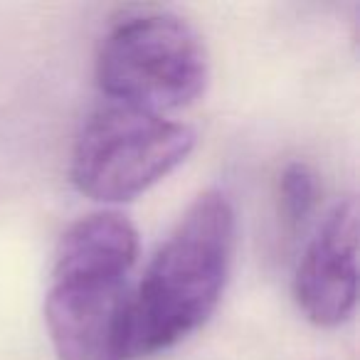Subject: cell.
<instances>
[{"label":"cell","instance_id":"1","mask_svg":"<svg viewBox=\"0 0 360 360\" xmlns=\"http://www.w3.org/2000/svg\"><path fill=\"white\" fill-rule=\"evenodd\" d=\"M235 245L237 215L230 198L220 191L198 195L134 294L131 358L180 343L215 314Z\"/></svg>","mask_w":360,"mask_h":360},{"label":"cell","instance_id":"2","mask_svg":"<svg viewBox=\"0 0 360 360\" xmlns=\"http://www.w3.org/2000/svg\"><path fill=\"white\" fill-rule=\"evenodd\" d=\"M210 77L198 30L170 13H141L121 20L101 42L96 82L116 104L173 111L193 104Z\"/></svg>","mask_w":360,"mask_h":360},{"label":"cell","instance_id":"3","mask_svg":"<svg viewBox=\"0 0 360 360\" xmlns=\"http://www.w3.org/2000/svg\"><path fill=\"white\" fill-rule=\"evenodd\" d=\"M195 141L191 126L111 101L91 114L77 136L72 183L91 200H134L186 163Z\"/></svg>","mask_w":360,"mask_h":360},{"label":"cell","instance_id":"4","mask_svg":"<svg viewBox=\"0 0 360 360\" xmlns=\"http://www.w3.org/2000/svg\"><path fill=\"white\" fill-rule=\"evenodd\" d=\"M60 360H129L134 291L126 279H52L45 301Z\"/></svg>","mask_w":360,"mask_h":360},{"label":"cell","instance_id":"5","mask_svg":"<svg viewBox=\"0 0 360 360\" xmlns=\"http://www.w3.org/2000/svg\"><path fill=\"white\" fill-rule=\"evenodd\" d=\"M304 316L335 328L353 316L358 301V202L340 200L311 240L294 281Z\"/></svg>","mask_w":360,"mask_h":360},{"label":"cell","instance_id":"6","mask_svg":"<svg viewBox=\"0 0 360 360\" xmlns=\"http://www.w3.org/2000/svg\"><path fill=\"white\" fill-rule=\"evenodd\" d=\"M136 257V227L119 212H96L62 235L52 279H126Z\"/></svg>","mask_w":360,"mask_h":360},{"label":"cell","instance_id":"7","mask_svg":"<svg viewBox=\"0 0 360 360\" xmlns=\"http://www.w3.org/2000/svg\"><path fill=\"white\" fill-rule=\"evenodd\" d=\"M281 215L289 225H301L319 205V175L301 160L289 163L279 178Z\"/></svg>","mask_w":360,"mask_h":360}]
</instances>
